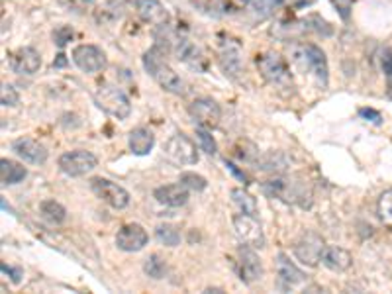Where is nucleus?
Instances as JSON below:
<instances>
[{
    "instance_id": "f257e3e1",
    "label": "nucleus",
    "mask_w": 392,
    "mask_h": 294,
    "mask_svg": "<svg viewBox=\"0 0 392 294\" xmlns=\"http://www.w3.org/2000/svg\"><path fill=\"white\" fill-rule=\"evenodd\" d=\"M255 63H257L261 77L271 87H275L280 93H292L295 81H292V73H290L287 59L283 55L275 52H265L255 57Z\"/></svg>"
},
{
    "instance_id": "f03ea898",
    "label": "nucleus",
    "mask_w": 392,
    "mask_h": 294,
    "mask_svg": "<svg viewBox=\"0 0 392 294\" xmlns=\"http://www.w3.org/2000/svg\"><path fill=\"white\" fill-rule=\"evenodd\" d=\"M290 59L304 75H312L326 87L328 85V61L326 53L314 44H295L290 47Z\"/></svg>"
},
{
    "instance_id": "7ed1b4c3",
    "label": "nucleus",
    "mask_w": 392,
    "mask_h": 294,
    "mask_svg": "<svg viewBox=\"0 0 392 294\" xmlns=\"http://www.w3.org/2000/svg\"><path fill=\"white\" fill-rule=\"evenodd\" d=\"M143 67L157 85L167 93H171V95H184L186 93L184 81L169 67V63L161 57L157 47L143 53Z\"/></svg>"
},
{
    "instance_id": "20e7f679",
    "label": "nucleus",
    "mask_w": 392,
    "mask_h": 294,
    "mask_svg": "<svg viewBox=\"0 0 392 294\" xmlns=\"http://www.w3.org/2000/svg\"><path fill=\"white\" fill-rule=\"evenodd\" d=\"M263 191L267 192L271 199H279L287 204H298L302 208H308L312 204V192L304 182H297L295 179H287L280 175L263 182Z\"/></svg>"
},
{
    "instance_id": "39448f33",
    "label": "nucleus",
    "mask_w": 392,
    "mask_h": 294,
    "mask_svg": "<svg viewBox=\"0 0 392 294\" xmlns=\"http://www.w3.org/2000/svg\"><path fill=\"white\" fill-rule=\"evenodd\" d=\"M95 104L116 120H126L131 114L130 98L112 85H100L95 90Z\"/></svg>"
},
{
    "instance_id": "423d86ee",
    "label": "nucleus",
    "mask_w": 392,
    "mask_h": 294,
    "mask_svg": "<svg viewBox=\"0 0 392 294\" xmlns=\"http://www.w3.org/2000/svg\"><path fill=\"white\" fill-rule=\"evenodd\" d=\"M163 153L173 165H196L198 163V149L189 136L174 134L167 139Z\"/></svg>"
},
{
    "instance_id": "0eeeda50",
    "label": "nucleus",
    "mask_w": 392,
    "mask_h": 294,
    "mask_svg": "<svg viewBox=\"0 0 392 294\" xmlns=\"http://www.w3.org/2000/svg\"><path fill=\"white\" fill-rule=\"evenodd\" d=\"M234 234L242 245H249L255 249H261L265 245V234L257 216L251 214H235L234 216Z\"/></svg>"
},
{
    "instance_id": "6e6552de",
    "label": "nucleus",
    "mask_w": 392,
    "mask_h": 294,
    "mask_svg": "<svg viewBox=\"0 0 392 294\" xmlns=\"http://www.w3.org/2000/svg\"><path fill=\"white\" fill-rule=\"evenodd\" d=\"M90 189H93V192L98 199L106 202L108 206L116 208V210H122V208L130 204V192L126 191L124 187H120L118 182L96 177V179L90 181Z\"/></svg>"
},
{
    "instance_id": "1a4fd4ad",
    "label": "nucleus",
    "mask_w": 392,
    "mask_h": 294,
    "mask_svg": "<svg viewBox=\"0 0 392 294\" xmlns=\"http://www.w3.org/2000/svg\"><path fill=\"white\" fill-rule=\"evenodd\" d=\"M323 249H326V242L322 235L316 232H306L295 245V255L306 267H318V263L322 261Z\"/></svg>"
},
{
    "instance_id": "9d476101",
    "label": "nucleus",
    "mask_w": 392,
    "mask_h": 294,
    "mask_svg": "<svg viewBox=\"0 0 392 294\" xmlns=\"http://www.w3.org/2000/svg\"><path fill=\"white\" fill-rule=\"evenodd\" d=\"M189 114L191 118L201 128H206V130H214L218 128L220 120H222V108L216 100L212 98H196L189 104Z\"/></svg>"
},
{
    "instance_id": "9b49d317",
    "label": "nucleus",
    "mask_w": 392,
    "mask_h": 294,
    "mask_svg": "<svg viewBox=\"0 0 392 294\" xmlns=\"http://www.w3.org/2000/svg\"><path fill=\"white\" fill-rule=\"evenodd\" d=\"M237 277L244 285H253L263 277V263L255 247L242 245L237 251Z\"/></svg>"
},
{
    "instance_id": "f8f14e48",
    "label": "nucleus",
    "mask_w": 392,
    "mask_h": 294,
    "mask_svg": "<svg viewBox=\"0 0 392 294\" xmlns=\"http://www.w3.org/2000/svg\"><path fill=\"white\" fill-rule=\"evenodd\" d=\"M96 165H98V159L85 149L69 151V153H63L59 157V169L67 177H85L95 169Z\"/></svg>"
},
{
    "instance_id": "ddd939ff",
    "label": "nucleus",
    "mask_w": 392,
    "mask_h": 294,
    "mask_svg": "<svg viewBox=\"0 0 392 294\" xmlns=\"http://www.w3.org/2000/svg\"><path fill=\"white\" fill-rule=\"evenodd\" d=\"M73 63L77 65L83 73H98L106 67V55L100 47L93 44L77 45L73 49Z\"/></svg>"
},
{
    "instance_id": "4468645a",
    "label": "nucleus",
    "mask_w": 392,
    "mask_h": 294,
    "mask_svg": "<svg viewBox=\"0 0 392 294\" xmlns=\"http://www.w3.org/2000/svg\"><path fill=\"white\" fill-rule=\"evenodd\" d=\"M174 55H177V59L183 61L184 65H189L191 69L201 71V73L208 69V57L204 55V52L198 45L191 42V40H186V37H179L177 40Z\"/></svg>"
},
{
    "instance_id": "2eb2a0df",
    "label": "nucleus",
    "mask_w": 392,
    "mask_h": 294,
    "mask_svg": "<svg viewBox=\"0 0 392 294\" xmlns=\"http://www.w3.org/2000/svg\"><path fill=\"white\" fill-rule=\"evenodd\" d=\"M149 242L148 232L141 228L140 224H126L118 230L116 234V245L118 249L126 251V253H136L141 251Z\"/></svg>"
},
{
    "instance_id": "dca6fc26",
    "label": "nucleus",
    "mask_w": 392,
    "mask_h": 294,
    "mask_svg": "<svg viewBox=\"0 0 392 294\" xmlns=\"http://www.w3.org/2000/svg\"><path fill=\"white\" fill-rule=\"evenodd\" d=\"M42 67V55L34 47H20L10 55V69L18 75H34Z\"/></svg>"
},
{
    "instance_id": "f3484780",
    "label": "nucleus",
    "mask_w": 392,
    "mask_h": 294,
    "mask_svg": "<svg viewBox=\"0 0 392 294\" xmlns=\"http://www.w3.org/2000/svg\"><path fill=\"white\" fill-rule=\"evenodd\" d=\"M12 151L30 165H44L47 161V149L32 138L16 139L12 143Z\"/></svg>"
},
{
    "instance_id": "a211bd4d",
    "label": "nucleus",
    "mask_w": 392,
    "mask_h": 294,
    "mask_svg": "<svg viewBox=\"0 0 392 294\" xmlns=\"http://www.w3.org/2000/svg\"><path fill=\"white\" fill-rule=\"evenodd\" d=\"M136 8H138V16L145 24L157 28H165L169 24V12L159 0H140Z\"/></svg>"
},
{
    "instance_id": "6ab92c4d",
    "label": "nucleus",
    "mask_w": 392,
    "mask_h": 294,
    "mask_svg": "<svg viewBox=\"0 0 392 294\" xmlns=\"http://www.w3.org/2000/svg\"><path fill=\"white\" fill-rule=\"evenodd\" d=\"M153 196L159 204H165L171 208H181L189 202V189L181 184V182H173V184H165L159 187L153 192Z\"/></svg>"
},
{
    "instance_id": "aec40b11",
    "label": "nucleus",
    "mask_w": 392,
    "mask_h": 294,
    "mask_svg": "<svg viewBox=\"0 0 392 294\" xmlns=\"http://www.w3.org/2000/svg\"><path fill=\"white\" fill-rule=\"evenodd\" d=\"M322 263L323 267H328L333 273H343L353 265V257L348 249H343L340 245H326Z\"/></svg>"
},
{
    "instance_id": "412c9836",
    "label": "nucleus",
    "mask_w": 392,
    "mask_h": 294,
    "mask_svg": "<svg viewBox=\"0 0 392 294\" xmlns=\"http://www.w3.org/2000/svg\"><path fill=\"white\" fill-rule=\"evenodd\" d=\"M275 265H277V275H279L280 283L287 286V288H295V286L300 285V283H304V273H302L292 261L288 259L285 253H279V255H277Z\"/></svg>"
},
{
    "instance_id": "4be33fe9",
    "label": "nucleus",
    "mask_w": 392,
    "mask_h": 294,
    "mask_svg": "<svg viewBox=\"0 0 392 294\" xmlns=\"http://www.w3.org/2000/svg\"><path fill=\"white\" fill-rule=\"evenodd\" d=\"M218 61L227 77L237 78L242 75V53L234 44H226L218 53Z\"/></svg>"
},
{
    "instance_id": "5701e85b",
    "label": "nucleus",
    "mask_w": 392,
    "mask_h": 294,
    "mask_svg": "<svg viewBox=\"0 0 392 294\" xmlns=\"http://www.w3.org/2000/svg\"><path fill=\"white\" fill-rule=\"evenodd\" d=\"M128 146H130V151L133 155H148L149 151L153 149V146H155V136L148 128H136L128 136Z\"/></svg>"
},
{
    "instance_id": "b1692460",
    "label": "nucleus",
    "mask_w": 392,
    "mask_h": 294,
    "mask_svg": "<svg viewBox=\"0 0 392 294\" xmlns=\"http://www.w3.org/2000/svg\"><path fill=\"white\" fill-rule=\"evenodd\" d=\"M26 169L16 161H10V159L0 161V181H2V184H18V182L26 179Z\"/></svg>"
},
{
    "instance_id": "393cba45",
    "label": "nucleus",
    "mask_w": 392,
    "mask_h": 294,
    "mask_svg": "<svg viewBox=\"0 0 392 294\" xmlns=\"http://www.w3.org/2000/svg\"><path fill=\"white\" fill-rule=\"evenodd\" d=\"M40 212H42V218L47 220V222L53 225H59L67 220V210H65V206L53 199L44 200V202L40 204Z\"/></svg>"
},
{
    "instance_id": "a878e982",
    "label": "nucleus",
    "mask_w": 392,
    "mask_h": 294,
    "mask_svg": "<svg viewBox=\"0 0 392 294\" xmlns=\"http://www.w3.org/2000/svg\"><path fill=\"white\" fill-rule=\"evenodd\" d=\"M232 200H234L235 208L242 212V214H251L257 216L259 214V206H257V200L253 199L251 194L244 189H234L232 191Z\"/></svg>"
},
{
    "instance_id": "bb28decb",
    "label": "nucleus",
    "mask_w": 392,
    "mask_h": 294,
    "mask_svg": "<svg viewBox=\"0 0 392 294\" xmlns=\"http://www.w3.org/2000/svg\"><path fill=\"white\" fill-rule=\"evenodd\" d=\"M157 242L165 247H177L181 243V232L179 228L173 224H159L155 228Z\"/></svg>"
},
{
    "instance_id": "cd10ccee",
    "label": "nucleus",
    "mask_w": 392,
    "mask_h": 294,
    "mask_svg": "<svg viewBox=\"0 0 392 294\" xmlns=\"http://www.w3.org/2000/svg\"><path fill=\"white\" fill-rule=\"evenodd\" d=\"M143 271H145L148 277L159 281V278H163L167 275V261L163 259L161 255L153 253V255H149L148 259H145V263H143Z\"/></svg>"
},
{
    "instance_id": "c85d7f7f",
    "label": "nucleus",
    "mask_w": 392,
    "mask_h": 294,
    "mask_svg": "<svg viewBox=\"0 0 392 294\" xmlns=\"http://www.w3.org/2000/svg\"><path fill=\"white\" fill-rule=\"evenodd\" d=\"M283 4V0H251L249 8L257 18H269Z\"/></svg>"
},
{
    "instance_id": "c756f323",
    "label": "nucleus",
    "mask_w": 392,
    "mask_h": 294,
    "mask_svg": "<svg viewBox=\"0 0 392 294\" xmlns=\"http://www.w3.org/2000/svg\"><path fill=\"white\" fill-rule=\"evenodd\" d=\"M376 214L381 218V222L392 225V189L391 191H384L379 196L376 202Z\"/></svg>"
},
{
    "instance_id": "7c9ffc66",
    "label": "nucleus",
    "mask_w": 392,
    "mask_h": 294,
    "mask_svg": "<svg viewBox=\"0 0 392 294\" xmlns=\"http://www.w3.org/2000/svg\"><path fill=\"white\" fill-rule=\"evenodd\" d=\"M179 182L181 184H184L189 191L192 192H202L206 187H208V182H206V179L202 177V175H196V173H181V177H179Z\"/></svg>"
},
{
    "instance_id": "2f4dec72",
    "label": "nucleus",
    "mask_w": 392,
    "mask_h": 294,
    "mask_svg": "<svg viewBox=\"0 0 392 294\" xmlns=\"http://www.w3.org/2000/svg\"><path fill=\"white\" fill-rule=\"evenodd\" d=\"M259 165H261L263 171H283L287 167V159L280 153H271V155L263 157Z\"/></svg>"
},
{
    "instance_id": "473e14b6",
    "label": "nucleus",
    "mask_w": 392,
    "mask_h": 294,
    "mask_svg": "<svg viewBox=\"0 0 392 294\" xmlns=\"http://www.w3.org/2000/svg\"><path fill=\"white\" fill-rule=\"evenodd\" d=\"M196 138L201 141V147L202 151H206L208 155H216L218 153V146H216V141L212 138V134H210L206 128H198L196 130Z\"/></svg>"
},
{
    "instance_id": "72a5a7b5",
    "label": "nucleus",
    "mask_w": 392,
    "mask_h": 294,
    "mask_svg": "<svg viewBox=\"0 0 392 294\" xmlns=\"http://www.w3.org/2000/svg\"><path fill=\"white\" fill-rule=\"evenodd\" d=\"M0 102H2V106H6V108L8 106H16L20 102V95L16 93V88L8 85V83H4L2 88H0Z\"/></svg>"
},
{
    "instance_id": "f704fd0d",
    "label": "nucleus",
    "mask_w": 392,
    "mask_h": 294,
    "mask_svg": "<svg viewBox=\"0 0 392 294\" xmlns=\"http://www.w3.org/2000/svg\"><path fill=\"white\" fill-rule=\"evenodd\" d=\"M216 2L224 12H239V10L247 8L251 0H216Z\"/></svg>"
},
{
    "instance_id": "c9c22d12",
    "label": "nucleus",
    "mask_w": 392,
    "mask_h": 294,
    "mask_svg": "<svg viewBox=\"0 0 392 294\" xmlns=\"http://www.w3.org/2000/svg\"><path fill=\"white\" fill-rule=\"evenodd\" d=\"M53 40H55V44L59 45V47H63V45L67 44V42L73 40V30H71L69 26L57 28V30L53 32Z\"/></svg>"
},
{
    "instance_id": "e433bc0d",
    "label": "nucleus",
    "mask_w": 392,
    "mask_h": 294,
    "mask_svg": "<svg viewBox=\"0 0 392 294\" xmlns=\"http://www.w3.org/2000/svg\"><path fill=\"white\" fill-rule=\"evenodd\" d=\"M381 65H383L384 75H386V81H388V87L392 88V49H384L381 53Z\"/></svg>"
},
{
    "instance_id": "4c0bfd02",
    "label": "nucleus",
    "mask_w": 392,
    "mask_h": 294,
    "mask_svg": "<svg viewBox=\"0 0 392 294\" xmlns=\"http://www.w3.org/2000/svg\"><path fill=\"white\" fill-rule=\"evenodd\" d=\"M333 6L338 8L343 20H349V14H351V8H353V0H333Z\"/></svg>"
},
{
    "instance_id": "58836bf2",
    "label": "nucleus",
    "mask_w": 392,
    "mask_h": 294,
    "mask_svg": "<svg viewBox=\"0 0 392 294\" xmlns=\"http://www.w3.org/2000/svg\"><path fill=\"white\" fill-rule=\"evenodd\" d=\"M2 273H4V275H8L14 285H20V281H22V271H20V269H12L8 267L6 263H2Z\"/></svg>"
},
{
    "instance_id": "ea45409f",
    "label": "nucleus",
    "mask_w": 392,
    "mask_h": 294,
    "mask_svg": "<svg viewBox=\"0 0 392 294\" xmlns=\"http://www.w3.org/2000/svg\"><path fill=\"white\" fill-rule=\"evenodd\" d=\"M359 116H361V118H367V120L373 122V124H381V120H383L381 114L376 112V110H373V108H361V110H359Z\"/></svg>"
},
{
    "instance_id": "a19ab883",
    "label": "nucleus",
    "mask_w": 392,
    "mask_h": 294,
    "mask_svg": "<svg viewBox=\"0 0 392 294\" xmlns=\"http://www.w3.org/2000/svg\"><path fill=\"white\" fill-rule=\"evenodd\" d=\"M314 2H318V0H292V6L295 8H306V6H312Z\"/></svg>"
},
{
    "instance_id": "79ce46f5",
    "label": "nucleus",
    "mask_w": 392,
    "mask_h": 294,
    "mask_svg": "<svg viewBox=\"0 0 392 294\" xmlns=\"http://www.w3.org/2000/svg\"><path fill=\"white\" fill-rule=\"evenodd\" d=\"M226 165H227V169H230V171H232V173H234L235 177H239V179H242V181L247 182V177H245V175L242 173V171H237V167H235L234 163H230V161H226Z\"/></svg>"
},
{
    "instance_id": "37998d69",
    "label": "nucleus",
    "mask_w": 392,
    "mask_h": 294,
    "mask_svg": "<svg viewBox=\"0 0 392 294\" xmlns=\"http://www.w3.org/2000/svg\"><path fill=\"white\" fill-rule=\"evenodd\" d=\"M57 57H59V59H57V63H55V65H57V67H61V65H65V59H63V57H65V55H57Z\"/></svg>"
},
{
    "instance_id": "c03bdc74",
    "label": "nucleus",
    "mask_w": 392,
    "mask_h": 294,
    "mask_svg": "<svg viewBox=\"0 0 392 294\" xmlns=\"http://www.w3.org/2000/svg\"><path fill=\"white\" fill-rule=\"evenodd\" d=\"M126 2H133V4H138L140 0H126Z\"/></svg>"
}]
</instances>
